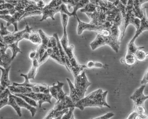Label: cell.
<instances>
[{
  "label": "cell",
  "mask_w": 148,
  "mask_h": 119,
  "mask_svg": "<svg viewBox=\"0 0 148 119\" xmlns=\"http://www.w3.org/2000/svg\"><path fill=\"white\" fill-rule=\"evenodd\" d=\"M144 47H138L135 44V43H131L129 42L127 44V50L126 53L135 54L137 51L139 49L144 48Z\"/></svg>",
  "instance_id": "25"
},
{
  "label": "cell",
  "mask_w": 148,
  "mask_h": 119,
  "mask_svg": "<svg viewBox=\"0 0 148 119\" xmlns=\"http://www.w3.org/2000/svg\"></svg>",
  "instance_id": "46"
},
{
  "label": "cell",
  "mask_w": 148,
  "mask_h": 119,
  "mask_svg": "<svg viewBox=\"0 0 148 119\" xmlns=\"http://www.w3.org/2000/svg\"><path fill=\"white\" fill-rule=\"evenodd\" d=\"M28 1H32V2H34V0H28Z\"/></svg>",
  "instance_id": "45"
},
{
  "label": "cell",
  "mask_w": 148,
  "mask_h": 119,
  "mask_svg": "<svg viewBox=\"0 0 148 119\" xmlns=\"http://www.w3.org/2000/svg\"><path fill=\"white\" fill-rule=\"evenodd\" d=\"M135 119H148V115L145 113L142 114H137Z\"/></svg>",
  "instance_id": "37"
},
{
  "label": "cell",
  "mask_w": 148,
  "mask_h": 119,
  "mask_svg": "<svg viewBox=\"0 0 148 119\" xmlns=\"http://www.w3.org/2000/svg\"><path fill=\"white\" fill-rule=\"evenodd\" d=\"M14 96L16 100L18 105L21 108L23 107L27 109L31 112L33 117L34 116L37 112V109L35 108V107L31 106L29 103L26 102L24 99L19 96H16L14 95Z\"/></svg>",
  "instance_id": "15"
},
{
  "label": "cell",
  "mask_w": 148,
  "mask_h": 119,
  "mask_svg": "<svg viewBox=\"0 0 148 119\" xmlns=\"http://www.w3.org/2000/svg\"><path fill=\"white\" fill-rule=\"evenodd\" d=\"M13 32H11L7 29V27L4 26L3 23H1V29H0V36H5L8 35H10L13 34Z\"/></svg>",
  "instance_id": "30"
},
{
  "label": "cell",
  "mask_w": 148,
  "mask_h": 119,
  "mask_svg": "<svg viewBox=\"0 0 148 119\" xmlns=\"http://www.w3.org/2000/svg\"><path fill=\"white\" fill-rule=\"evenodd\" d=\"M28 41H30L33 44L38 45L39 46L42 43V40L38 33L32 32L31 33Z\"/></svg>",
  "instance_id": "24"
},
{
  "label": "cell",
  "mask_w": 148,
  "mask_h": 119,
  "mask_svg": "<svg viewBox=\"0 0 148 119\" xmlns=\"http://www.w3.org/2000/svg\"><path fill=\"white\" fill-rule=\"evenodd\" d=\"M38 33L40 35L42 40V43L39 46L47 50L51 36L47 35L41 29L39 30Z\"/></svg>",
  "instance_id": "21"
},
{
  "label": "cell",
  "mask_w": 148,
  "mask_h": 119,
  "mask_svg": "<svg viewBox=\"0 0 148 119\" xmlns=\"http://www.w3.org/2000/svg\"><path fill=\"white\" fill-rule=\"evenodd\" d=\"M103 1H105V0H103ZM106 1H108L114 4L118 0H106Z\"/></svg>",
  "instance_id": "43"
},
{
  "label": "cell",
  "mask_w": 148,
  "mask_h": 119,
  "mask_svg": "<svg viewBox=\"0 0 148 119\" xmlns=\"http://www.w3.org/2000/svg\"><path fill=\"white\" fill-rule=\"evenodd\" d=\"M114 116V114L112 113H108L102 116L92 119H109L112 117V116ZM71 119H75L73 115L72 116Z\"/></svg>",
  "instance_id": "34"
},
{
  "label": "cell",
  "mask_w": 148,
  "mask_h": 119,
  "mask_svg": "<svg viewBox=\"0 0 148 119\" xmlns=\"http://www.w3.org/2000/svg\"><path fill=\"white\" fill-rule=\"evenodd\" d=\"M0 69H1V85H0V90L1 92L5 90V89L8 88L9 86L12 85L11 81L9 79V72L11 69V66L7 68H5L3 67H1Z\"/></svg>",
  "instance_id": "12"
},
{
  "label": "cell",
  "mask_w": 148,
  "mask_h": 119,
  "mask_svg": "<svg viewBox=\"0 0 148 119\" xmlns=\"http://www.w3.org/2000/svg\"><path fill=\"white\" fill-rule=\"evenodd\" d=\"M97 6L91 3H89L85 8L80 9V11L82 13H92L95 12L97 9Z\"/></svg>",
  "instance_id": "27"
},
{
  "label": "cell",
  "mask_w": 148,
  "mask_h": 119,
  "mask_svg": "<svg viewBox=\"0 0 148 119\" xmlns=\"http://www.w3.org/2000/svg\"><path fill=\"white\" fill-rule=\"evenodd\" d=\"M40 0H34V1L37 3Z\"/></svg>",
  "instance_id": "44"
},
{
  "label": "cell",
  "mask_w": 148,
  "mask_h": 119,
  "mask_svg": "<svg viewBox=\"0 0 148 119\" xmlns=\"http://www.w3.org/2000/svg\"><path fill=\"white\" fill-rule=\"evenodd\" d=\"M40 66V64L39 63V58L38 55L37 53V56L32 61V66L27 74L28 78L30 80L34 79Z\"/></svg>",
  "instance_id": "14"
},
{
  "label": "cell",
  "mask_w": 148,
  "mask_h": 119,
  "mask_svg": "<svg viewBox=\"0 0 148 119\" xmlns=\"http://www.w3.org/2000/svg\"><path fill=\"white\" fill-rule=\"evenodd\" d=\"M7 105H10L11 107H12L20 117H21L22 116L21 108L18 105L16 100L14 96V95L12 94L11 92L9 94V96H8Z\"/></svg>",
  "instance_id": "18"
},
{
  "label": "cell",
  "mask_w": 148,
  "mask_h": 119,
  "mask_svg": "<svg viewBox=\"0 0 148 119\" xmlns=\"http://www.w3.org/2000/svg\"><path fill=\"white\" fill-rule=\"evenodd\" d=\"M86 68L91 69L93 68H101L103 67V65L101 63L90 61L85 64Z\"/></svg>",
  "instance_id": "28"
},
{
  "label": "cell",
  "mask_w": 148,
  "mask_h": 119,
  "mask_svg": "<svg viewBox=\"0 0 148 119\" xmlns=\"http://www.w3.org/2000/svg\"><path fill=\"white\" fill-rule=\"evenodd\" d=\"M147 83H148V69L145 71L143 79L141 81V84L142 85H145Z\"/></svg>",
  "instance_id": "36"
},
{
  "label": "cell",
  "mask_w": 148,
  "mask_h": 119,
  "mask_svg": "<svg viewBox=\"0 0 148 119\" xmlns=\"http://www.w3.org/2000/svg\"><path fill=\"white\" fill-rule=\"evenodd\" d=\"M37 5L40 8L43 9L46 6L45 2L44 0H40L37 3Z\"/></svg>",
  "instance_id": "38"
},
{
  "label": "cell",
  "mask_w": 148,
  "mask_h": 119,
  "mask_svg": "<svg viewBox=\"0 0 148 119\" xmlns=\"http://www.w3.org/2000/svg\"><path fill=\"white\" fill-rule=\"evenodd\" d=\"M37 51L36 50H32L29 54V57L30 60H33L37 56Z\"/></svg>",
  "instance_id": "39"
},
{
  "label": "cell",
  "mask_w": 148,
  "mask_h": 119,
  "mask_svg": "<svg viewBox=\"0 0 148 119\" xmlns=\"http://www.w3.org/2000/svg\"><path fill=\"white\" fill-rule=\"evenodd\" d=\"M25 12V10H21L17 11L13 15L10 14L0 15V18L7 21V27H9L11 25H13L14 28V31L13 32L15 33L18 31V21H20L21 18L23 16Z\"/></svg>",
  "instance_id": "6"
},
{
  "label": "cell",
  "mask_w": 148,
  "mask_h": 119,
  "mask_svg": "<svg viewBox=\"0 0 148 119\" xmlns=\"http://www.w3.org/2000/svg\"><path fill=\"white\" fill-rule=\"evenodd\" d=\"M61 14V22L63 25L64 33H63V36L60 40V41L62 47L64 50V51H65L69 46L66 27L68 24L69 16L64 14Z\"/></svg>",
  "instance_id": "10"
},
{
  "label": "cell",
  "mask_w": 148,
  "mask_h": 119,
  "mask_svg": "<svg viewBox=\"0 0 148 119\" xmlns=\"http://www.w3.org/2000/svg\"><path fill=\"white\" fill-rule=\"evenodd\" d=\"M145 85H142L141 87L135 90L133 94L130 96V99L134 103V108L138 107H144V102L148 99V96H145L143 91Z\"/></svg>",
  "instance_id": "4"
},
{
  "label": "cell",
  "mask_w": 148,
  "mask_h": 119,
  "mask_svg": "<svg viewBox=\"0 0 148 119\" xmlns=\"http://www.w3.org/2000/svg\"><path fill=\"white\" fill-rule=\"evenodd\" d=\"M77 21H78V26L77 28V33L78 35H81L84 30H88L90 31H96L97 33L101 31L103 28H106L104 25H97L89 23L84 22L79 18L77 15L76 16Z\"/></svg>",
  "instance_id": "5"
},
{
  "label": "cell",
  "mask_w": 148,
  "mask_h": 119,
  "mask_svg": "<svg viewBox=\"0 0 148 119\" xmlns=\"http://www.w3.org/2000/svg\"><path fill=\"white\" fill-rule=\"evenodd\" d=\"M57 83H58L57 85L55 84V83L53 84V85L56 87L57 90V97H58L57 102H64L66 100V96H67L66 94L64 92L63 88H62L64 84V83L61 82L59 81H58Z\"/></svg>",
  "instance_id": "16"
},
{
  "label": "cell",
  "mask_w": 148,
  "mask_h": 119,
  "mask_svg": "<svg viewBox=\"0 0 148 119\" xmlns=\"http://www.w3.org/2000/svg\"><path fill=\"white\" fill-rule=\"evenodd\" d=\"M71 107L76 108V104L73 102L70 96H66L65 101L64 102H56L53 109L58 112Z\"/></svg>",
  "instance_id": "13"
},
{
  "label": "cell",
  "mask_w": 148,
  "mask_h": 119,
  "mask_svg": "<svg viewBox=\"0 0 148 119\" xmlns=\"http://www.w3.org/2000/svg\"><path fill=\"white\" fill-rule=\"evenodd\" d=\"M50 93L52 97L55 98L56 100H58V97H57V90L56 87L53 85L52 87H50Z\"/></svg>",
  "instance_id": "35"
},
{
  "label": "cell",
  "mask_w": 148,
  "mask_h": 119,
  "mask_svg": "<svg viewBox=\"0 0 148 119\" xmlns=\"http://www.w3.org/2000/svg\"><path fill=\"white\" fill-rule=\"evenodd\" d=\"M8 48V45L3 42H1L0 47V58L1 63L0 65L5 68H7L10 67V63L12 62V57L9 54L6 53V51Z\"/></svg>",
  "instance_id": "8"
},
{
  "label": "cell",
  "mask_w": 148,
  "mask_h": 119,
  "mask_svg": "<svg viewBox=\"0 0 148 119\" xmlns=\"http://www.w3.org/2000/svg\"><path fill=\"white\" fill-rule=\"evenodd\" d=\"M19 41H16L13 43H11L8 45V48L12 50V61L14 60V58L17 56V54L18 53H22L21 50L19 47Z\"/></svg>",
  "instance_id": "22"
},
{
  "label": "cell",
  "mask_w": 148,
  "mask_h": 119,
  "mask_svg": "<svg viewBox=\"0 0 148 119\" xmlns=\"http://www.w3.org/2000/svg\"><path fill=\"white\" fill-rule=\"evenodd\" d=\"M14 95L16 96L21 97L22 99H24L26 102L29 103L30 105L33 106V107H36L38 106L37 102L33 99H32V98H30L29 96H27L25 95L22 94H14Z\"/></svg>",
  "instance_id": "26"
},
{
  "label": "cell",
  "mask_w": 148,
  "mask_h": 119,
  "mask_svg": "<svg viewBox=\"0 0 148 119\" xmlns=\"http://www.w3.org/2000/svg\"><path fill=\"white\" fill-rule=\"evenodd\" d=\"M66 80H67V82H68L70 88V97L73 101V102L76 104L80 100L79 98L77 93V91H76L74 85L71 82L70 79L66 78Z\"/></svg>",
  "instance_id": "20"
},
{
  "label": "cell",
  "mask_w": 148,
  "mask_h": 119,
  "mask_svg": "<svg viewBox=\"0 0 148 119\" xmlns=\"http://www.w3.org/2000/svg\"><path fill=\"white\" fill-rule=\"evenodd\" d=\"M89 3V0H63V3L65 4L69 8L73 9L71 13L72 17H74L77 15V12L78 10L85 8Z\"/></svg>",
  "instance_id": "7"
},
{
  "label": "cell",
  "mask_w": 148,
  "mask_h": 119,
  "mask_svg": "<svg viewBox=\"0 0 148 119\" xmlns=\"http://www.w3.org/2000/svg\"><path fill=\"white\" fill-rule=\"evenodd\" d=\"M144 48L138 49L135 53L136 60L138 61L143 62L146 61L148 58V53L143 50Z\"/></svg>",
  "instance_id": "23"
},
{
  "label": "cell",
  "mask_w": 148,
  "mask_h": 119,
  "mask_svg": "<svg viewBox=\"0 0 148 119\" xmlns=\"http://www.w3.org/2000/svg\"><path fill=\"white\" fill-rule=\"evenodd\" d=\"M23 94L29 96L30 98L36 101L38 103L40 107H41L42 104L44 102H47L51 104V98L52 96L50 94L36 93L32 92L27 94Z\"/></svg>",
  "instance_id": "9"
},
{
  "label": "cell",
  "mask_w": 148,
  "mask_h": 119,
  "mask_svg": "<svg viewBox=\"0 0 148 119\" xmlns=\"http://www.w3.org/2000/svg\"><path fill=\"white\" fill-rule=\"evenodd\" d=\"M108 91H103L101 89L95 90L83 98L76 103V108L84 110L86 107H97L103 108L110 106L106 102V96Z\"/></svg>",
  "instance_id": "1"
},
{
  "label": "cell",
  "mask_w": 148,
  "mask_h": 119,
  "mask_svg": "<svg viewBox=\"0 0 148 119\" xmlns=\"http://www.w3.org/2000/svg\"><path fill=\"white\" fill-rule=\"evenodd\" d=\"M8 88L13 94H27L33 92L31 88L18 85H14L13 84L9 86Z\"/></svg>",
  "instance_id": "17"
},
{
  "label": "cell",
  "mask_w": 148,
  "mask_h": 119,
  "mask_svg": "<svg viewBox=\"0 0 148 119\" xmlns=\"http://www.w3.org/2000/svg\"><path fill=\"white\" fill-rule=\"evenodd\" d=\"M15 6L9 3L5 2L3 4H0V10H10L14 8Z\"/></svg>",
  "instance_id": "33"
},
{
  "label": "cell",
  "mask_w": 148,
  "mask_h": 119,
  "mask_svg": "<svg viewBox=\"0 0 148 119\" xmlns=\"http://www.w3.org/2000/svg\"><path fill=\"white\" fill-rule=\"evenodd\" d=\"M136 61L135 54L128 53H126L124 57L121 60L122 63H125L126 65L130 66L135 64Z\"/></svg>",
  "instance_id": "19"
},
{
  "label": "cell",
  "mask_w": 148,
  "mask_h": 119,
  "mask_svg": "<svg viewBox=\"0 0 148 119\" xmlns=\"http://www.w3.org/2000/svg\"><path fill=\"white\" fill-rule=\"evenodd\" d=\"M137 113L135 110H133L130 113L129 115L127 118L126 119H135V116L136 115Z\"/></svg>",
  "instance_id": "40"
},
{
  "label": "cell",
  "mask_w": 148,
  "mask_h": 119,
  "mask_svg": "<svg viewBox=\"0 0 148 119\" xmlns=\"http://www.w3.org/2000/svg\"><path fill=\"white\" fill-rule=\"evenodd\" d=\"M74 109H75V107H71L69 108V110L63 115L61 119H71L73 115V112Z\"/></svg>",
  "instance_id": "32"
},
{
  "label": "cell",
  "mask_w": 148,
  "mask_h": 119,
  "mask_svg": "<svg viewBox=\"0 0 148 119\" xmlns=\"http://www.w3.org/2000/svg\"><path fill=\"white\" fill-rule=\"evenodd\" d=\"M120 42L114 39L112 36L106 37L97 34L95 39L90 43V46L92 50H94L99 47L108 45L117 53L120 48Z\"/></svg>",
  "instance_id": "2"
},
{
  "label": "cell",
  "mask_w": 148,
  "mask_h": 119,
  "mask_svg": "<svg viewBox=\"0 0 148 119\" xmlns=\"http://www.w3.org/2000/svg\"><path fill=\"white\" fill-rule=\"evenodd\" d=\"M91 83L89 80L86 75L85 72L83 71L81 74L75 77L74 87L77 93L79 100L85 97L87 88L90 86Z\"/></svg>",
  "instance_id": "3"
},
{
  "label": "cell",
  "mask_w": 148,
  "mask_h": 119,
  "mask_svg": "<svg viewBox=\"0 0 148 119\" xmlns=\"http://www.w3.org/2000/svg\"><path fill=\"white\" fill-rule=\"evenodd\" d=\"M90 2L96 6L103 7L107 5L108 1L106 0H89Z\"/></svg>",
  "instance_id": "31"
},
{
  "label": "cell",
  "mask_w": 148,
  "mask_h": 119,
  "mask_svg": "<svg viewBox=\"0 0 148 119\" xmlns=\"http://www.w3.org/2000/svg\"><path fill=\"white\" fill-rule=\"evenodd\" d=\"M42 14V10H33V11H25L24 15L21 18V20H22V19H24L25 17H27L38 15Z\"/></svg>",
  "instance_id": "29"
},
{
  "label": "cell",
  "mask_w": 148,
  "mask_h": 119,
  "mask_svg": "<svg viewBox=\"0 0 148 119\" xmlns=\"http://www.w3.org/2000/svg\"><path fill=\"white\" fill-rule=\"evenodd\" d=\"M62 11V4L58 7H53L52 8H44L42 10V18L40 20V21H43L44 20H46L47 18H51L52 20L54 21V15L57 13L61 14Z\"/></svg>",
  "instance_id": "11"
},
{
  "label": "cell",
  "mask_w": 148,
  "mask_h": 119,
  "mask_svg": "<svg viewBox=\"0 0 148 119\" xmlns=\"http://www.w3.org/2000/svg\"><path fill=\"white\" fill-rule=\"evenodd\" d=\"M10 14L9 10H0V15Z\"/></svg>",
  "instance_id": "41"
},
{
  "label": "cell",
  "mask_w": 148,
  "mask_h": 119,
  "mask_svg": "<svg viewBox=\"0 0 148 119\" xmlns=\"http://www.w3.org/2000/svg\"><path fill=\"white\" fill-rule=\"evenodd\" d=\"M122 4H123L125 6H126L127 4L128 0H119Z\"/></svg>",
  "instance_id": "42"
}]
</instances>
